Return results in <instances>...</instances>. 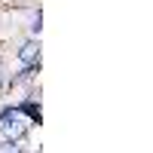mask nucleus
Instances as JSON below:
<instances>
[{
  "instance_id": "nucleus-1",
  "label": "nucleus",
  "mask_w": 153,
  "mask_h": 153,
  "mask_svg": "<svg viewBox=\"0 0 153 153\" xmlns=\"http://www.w3.org/2000/svg\"><path fill=\"white\" fill-rule=\"evenodd\" d=\"M0 120H3V135L9 138V141H19V138L28 132V126L22 123V110L19 107H6L3 113H0Z\"/></svg>"
},
{
  "instance_id": "nucleus-2",
  "label": "nucleus",
  "mask_w": 153,
  "mask_h": 153,
  "mask_svg": "<svg viewBox=\"0 0 153 153\" xmlns=\"http://www.w3.org/2000/svg\"><path fill=\"white\" fill-rule=\"evenodd\" d=\"M19 58L25 61V65H37V61H40V43H25Z\"/></svg>"
},
{
  "instance_id": "nucleus-3",
  "label": "nucleus",
  "mask_w": 153,
  "mask_h": 153,
  "mask_svg": "<svg viewBox=\"0 0 153 153\" xmlns=\"http://www.w3.org/2000/svg\"><path fill=\"white\" fill-rule=\"evenodd\" d=\"M19 110H22V113H28V117H31L34 123H40V104H37L34 98H31V101H25V104H22Z\"/></svg>"
},
{
  "instance_id": "nucleus-4",
  "label": "nucleus",
  "mask_w": 153,
  "mask_h": 153,
  "mask_svg": "<svg viewBox=\"0 0 153 153\" xmlns=\"http://www.w3.org/2000/svg\"><path fill=\"white\" fill-rule=\"evenodd\" d=\"M0 153H22V147H19V141H6L0 147Z\"/></svg>"
},
{
  "instance_id": "nucleus-5",
  "label": "nucleus",
  "mask_w": 153,
  "mask_h": 153,
  "mask_svg": "<svg viewBox=\"0 0 153 153\" xmlns=\"http://www.w3.org/2000/svg\"><path fill=\"white\" fill-rule=\"evenodd\" d=\"M40 22H43V16H40V9H37V16L31 22V34H40Z\"/></svg>"
}]
</instances>
